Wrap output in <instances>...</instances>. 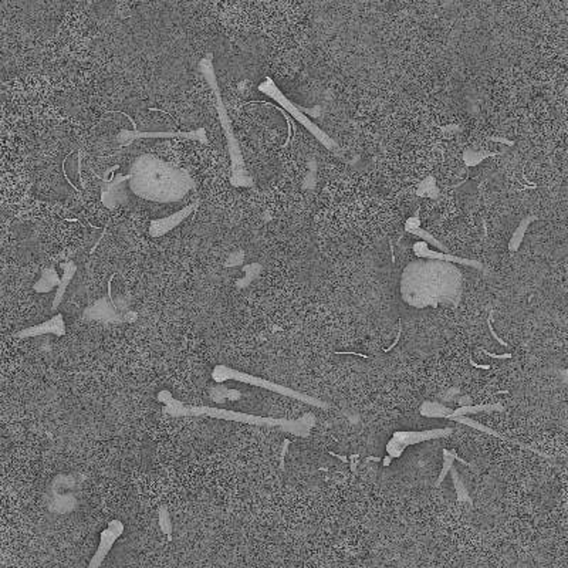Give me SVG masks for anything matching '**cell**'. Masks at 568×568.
I'll list each match as a JSON object with an SVG mask.
<instances>
[{"label":"cell","mask_w":568,"mask_h":568,"mask_svg":"<svg viewBox=\"0 0 568 568\" xmlns=\"http://www.w3.org/2000/svg\"><path fill=\"white\" fill-rule=\"evenodd\" d=\"M65 332V324H64V318L61 314L54 316L53 318L35 325V327H30L27 330H23L17 334V337L20 339H27V337H39V336H46V334H54L57 337L64 336Z\"/></svg>","instance_id":"cell-3"},{"label":"cell","mask_w":568,"mask_h":568,"mask_svg":"<svg viewBox=\"0 0 568 568\" xmlns=\"http://www.w3.org/2000/svg\"><path fill=\"white\" fill-rule=\"evenodd\" d=\"M418 195L429 196V197H437L439 195V190H438L435 179H433L432 177H429L426 181H423L421 184L419 189H418Z\"/></svg>","instance_id":"cell-5"},{"label":"cell","mask_w":568,"mask_h":568,"mask_svg":"<svg viewBox=\"0 0 568 568\" xmlns=\"http://www.w3.org/2000/svg\"><path fill=\"white\" fill-rule=\"evenodd\" d=\"M158 523H159V527H161L162 533L165 534L166 537H168V540H172V530H174V526H172L171 514H170L168 509H166L165 506H162V508L159 509V512H158Z\"/></svg>","instance_id":"cell-4"},{"label":"cell","mask_w":568,"mask_h":568,"mask_svg":"<svg viewBox=\"0 0 568 568\" xmlns=\"http://www.w3.org/2000/svg\"><path fill=\"white\" fill-rule=\"evenodd\" d=\"M122 533H124V523L121 520L114 519L108 523V526L102 531V534H99V543L90 561L88 568L102 567L103 561L106 560V557L114 547L115 542L122 536Z\"/></svg>","instance_id":"cell-2"},{"label":"cell","mask_w":568,"mask_h":568,"mask_svg":"<svg viewBox=\"0 0 568 568\" xmlns=\"http://www.w3.org/2000/svg\"><path fill=\"white\" fill-rule=\"evenodd\" d=\"M400 284L405 302L415 307H457L462 297V272L448 261H414L405 267Z\"/></svg>","instance_id":"cell-1"}]
</instances>
